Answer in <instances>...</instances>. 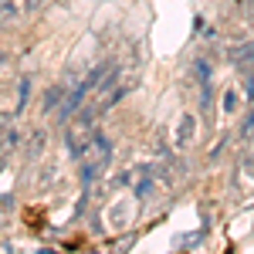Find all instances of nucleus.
I'll use <instances>...</instances> for the list:
<instances>
[{"label":"nucleus","instance_id":"nucleus-1","mask_svg":"<svg viewBox=\"0 0 254 254\" xmlns=\"http://www.w3.org/2000/svg\"><path fill=\"white\" fill-rule=\"evenodd\" d=\"M109 153H112V149H109V139L102 136V132H92V139L85 142V149H81V156H78L85 183H88L95 173H102V166L109 163Z\"/></svg>","mask_w":254,"mask_h":254},{"label":"nucleus","instance_id":"nucleus-2","mask_svg":"<svg viewBox=\"0 0 254 254\" xmlns=\"http://www.w3.org/2000/svg\"><path fill=\"white\" fill-rule=\"evenodd\" d=\"M193 129H196L193 116H180V126H176V146H190V142H193Z\"/></svg>","mask_w":254,"mask_h":254},{"label":"nucleus","instance_id":"nucleus-3","mask_svg":"<svg viewBox=\"0 0 254 254\" xmlns=\"http://www.w3.org/2000/svg\"><path fill=\"white\" fill-rule=\"evenodd\" d=\"M17 0H3V3H0V24H10V20L17 17Z\"/></svg>","mask_w":254,"mask_h":254},{"label":"nucleus","instance_id":"nucleus-4","mask_svg":"<svg viewBox=\"0 0 254 254\" xmlns=\"http://www.w3.org/2000/svg\"><path fill=\"white\" fill-rule=\"evenodd\" d=\"M237 105H241V95H237L234 88H227V92H224V116H234Z\"/></svg>","mask_w":254,"mask_h":254},{"label":"nucleus","instance_id":"nucleus-5","mask_svg":"<svg viewBox=\"0 0 254 254\" xmlns=\"http://www.w3.org/2000/svg\"><path fill=\"white\" fill-rule=\"evenodd\" d=\"M251 58H254V44H244V48H237V51H234V61L241 64V68H248Z\"/></svg>","mask_w":254,"mask_h":254},{"label":"nucleus","instance_id":"nucleus-6","mask_svg":"<svg viewBox=\"0 0 254 254\" xmlns=\"http://www.w3.org/2000/svg\"><path fill=\"white\" fill-rule=\"evenodd\" d=\"M24 102H27V81H20V102H17V112L24 109Z\"/></svg>","mask_w":254,"mask_h":254}]
</instances>
